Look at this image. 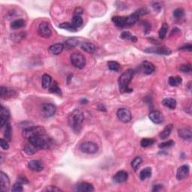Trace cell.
<instances>
[{"label":"cell","mask_w":192,"mask_h":192,"mask_svg":"<svg viewBox=\"0 0 192 192\" xmlns=\"http://www.w3.org/2000/svg\"><path fill=\"white\" fill-rule=\"evenodd\" d=\"M29 143L35 146L39 150L50 149L54 144L52 138L45 134L30 138L29 139Z\"/></svg>","instance_id":"1"},{"label":"cell","mask_w":192,"mask_h":192,"mask_svg":"<svg viewBox=\"0 0 192 192\" xmlns=\"http://www.w3.org/2000/svg\"><path fill=\"white\" fill-rule=\"evenodd\" d=\"M84 116L80 110L76 109L68 117V124L76 133H80L82 128Z\"/></svg>","instance_id":"2"},{"label":"cell","mask_w":192,"mask_h":192,"mask_svg":"<svg viewBox=\"0 0 192 192\" xmlns=\"http://www.w3.org/2000/svg\"><path fill=\"white\" fill-rule=\"evenodd\" d=\"M134 75H135V71L133 69H128L126 71H125L124 73L122 74L120 77H119V80H118L119 89H120L121 92L125 93L133 92V89L129 88L128 85L131 81L132 80Z\"/></svg>","instance_id":"3"},{"label":"cell","mask_w":192,"mask_h":192,"mask_svg":"<svg viewBox=\"0 0 192 192\" xmlns=\"http://www.w3.org/2000/svg\"><path fill=\"white\" fill-rule=\"evenodd\" d=\"M72 65L77 69H82L86 66V57L80 53H74L70 56Z\"/></svg>","instance_id":"4"},{"label":"cell","mask_w":192,"mask_h":192,"mask_svg":"<svg viewBox=\"0 0 192 192\" xmlns=\"http://www.w3.org/2000/svg\"><path fill=\"white\" fill-rule=\"evenodd\" d=\"M44 134H45V129L41 126L29 127L23 131V137L27 139Z\"/></svg>","instance_id":"5"},{"label":"cell","mask_w":192,"mask_h":192,"mask_svg":"<svg viewBox=\"0 0 192 192\" xmlns=\"http://www.w3.org/2000/svg\"><path fill=\"white\" fill-rule=\"evenodd\" d=\"M80 149L81 152L86 154H95L98 152V146L93 142L86 141L83 143L80 146Z\"/></svg>","instance_id":"6"},{"label":"cell","mask_w":192,"mask_h":192,"mask_svg":"<svg viewBox=\"0 0 192 192\" xmlns=\"http://www.w3.org/2000/svg\"><path fill=\"white\" fill-rule=\"evenodd\" d=\"M38 32L41 37L45 38V39L50 38L52 34L50 24L47 22H41L38 28Z\"/></svg>","instance_id":"7"},{"label":"cell","mask_w":192,"mask_h":192,"mask_svg":"<svg viewBox=\"0 0 192 192\" xmlns=\"http://www.w3.org/2000/svg\"><path fill=\"white\" fill-rule=\"evenodd\" d=\"M117 115L118 119L122 122L128 123L132 120V113H131L130 110L126 109V108H120L118 110Z\"/></svg>","instance_id":"8"},{"label":"cell","mask_w":192,"mask_h":192,"mask_svg":"<svg viewBox=\"0 0 192 192\" xmlns=\"http://www.w3.org/2000/svg\"><path fill=\"white\" fill-rule=\"evenodd\" d=\"M41 111H42L44 117L49 118L53 117L56 113V108L53 104H43L41 106Z\"/></svg>","instance_id":"9"},{"label":"cell","mask_w":192,"mask_h":192,"mask_svg":"<svg viewBox=\"0 0 192 192\" xmlns=\"http://www.w3.org/2000/svg\"><path fill=\"white\" fill-rule=\"evenodd\" d=\"M10 187V179L5 173H0V189L2 191H8Z\"/></svg>","instance_id":"10"},{"label":"cell","mask_w":192,"mask_h":192,"mask_svg":"<svg viewBox=\"0 0 192 192\" xmlns=\"http://www.w3.org/2000/svg\"><path fill=\"white\" fill-rule=\"evenodd\" d=\"M189 166L187 164L182 165V166L179 167L177 172H176V179L179 181L183 180L184 179L188 177V176L189 175Z\"/></svg>","instance_id":"11"},{"label":"cell","mask_w":192,"mask_h":192,"mask_svg":"<svg viewBox=\"0 0 192 192\" xmlns=\"http://www.w3.org/2000/svg\"><path fill=\"white\" fill-rule=\"evenodd\" d=\"M145 52L152 53V54H156L159 55H170L171 54V50L166 47H151V48H147L145 50Z\"/></svg>","instance_id":"12"},{"label":"cell","mask_w":192,"mask_h":192,"mask_svg":"<svg viewBox=\"0 0 192 192\" xmlns=\"http://www.w3.org/2000/svg\"><path fill=\"white\" fill-rule=\"evenodd\" d=\"M9 118H10L9 110L6 107H4L3 106H1V109H0V126H5L7 124Z\"/></svg>","instance_id":"13"},{"label":"cell","mask_w":192,"mask_h":192,"mask_svg":"<svg viewBox=\"0 0 192 192\" xmlns=\"http://www.w3.org/2000/svg\"><path fill=\"white\" fill-rule=\"evenodd\" d=\"M149 117L153 122L155 124H161L164 121V117H163L162 113L158 110H153L150 112Z\"/></svg>","instance_id":"14"},{"label":"cell","mask_w":192,"mask_h":192,"mask_svg":"<svg viewBox=\"0 0 192 192\" xmlns=\"http://www.w3.org/2000/svg\"><path fill=\"white\" fill-rule=\"evenodd\" d=\"M28 167L30 170L35 172H41L44 168L43 162L39 160H32L29 162Z\"/></svg>","instance_id":"15"},{"label":"cell","mask_w":192,"mask_h":192,"mask_svg":"<svg viewBox=\"0 0 192 192\" xmlns=\"http://www.w3.org/2000/svg\"><path fill=\"white\" fill-rule=\"evenodd\" d=\"M76 191L80 192H92L94 191V187L89 182H80L76 186Z\"/></svg>","instance_id":"16"},{"label":"cell","mask_w":192,"mask_h":192,"mask_svg":"<svg viewBox=\"0 0 192 192\" xmlns=\"http://www.w3.org/2000/svg\"><path fill=\"white\" fill-rule=\"evenodd\" d=\"M128 174L126 171L120 170L114 175L113 179L116 183H122L128 179Z\"/></svg>","instance_id":"17"},{"label":"cell","mask_w":192,"mask_h":192,"mask_svg":"<svg viewBox=\"0 0 192 192\" xmlns=\"http://www.w3.org/2000/svg\"><path fill=\"white\" fill-rule=\"evenodd\" d=\"M140 68H141L142 71L146 75H151L155 70V65L152 62H147V61L143 62L142 64L140 65Z\"/></svg>","instance_id":"18"},{"label":"cell","mask_w":192,"mask_h":192,"mask_svg":"<svg viewBox=\"0 0 192 192\" xmlns=\"http://www.w3.org/2000/svg\"><path fill=\"white\" fill-rule=\"evenodd\" d=\"M178 134L180 138L184 140H191L192 138V132L190 128H180L178 130Z\"/></svg>","instance_id":"19"},{"label":"cell","mask_w":192,"mask_h":192,"mask_svg":"<svg viewBox=\"0 0 192 192\" xmlns=\"http://www.w3.org/2000/svg\"><path fill=\"white\" fill-rule=\"evenodd\" d=\"M112 21L117 27L122 28L126 26V17L115 16L112 18Z\"/></svg>","instance_id":"20"},{"label":"cell","mask_w":192,"mask_h":192,"mask_svg":"<svg viewBox=\"0 0 192 192\" xmlns=\"http://www.w3.org/2000/svg\"><path fill=\"white\" fill-rule=\"evenodd\" d=\"M63 49H64V44H55L51 45V46L49 47L48 50L51 54L59 55L62 53Z\"/></svg>","instance_id":"21"},{"label":"cell","mask_w":192,"mask_h":192,"mask_svg":"<svg viewBox=\"0 0 192 192\" xmlns=\"http://www.w3.org/2000/svg\"><path fill=\"white\" fill-rule=\"evenodd\" d=\"M162 104L170 110H174L176 107V101L174 98H167L162 101Z\"/></svg>","instance_id":"22"},{"label":"cell","mask_w":192,"mask_h":192,"mask_svg":"<svg viewBox=\"0 0 192 192\" xmlns=\"http://www.w3.org/2000/svg\"><path fill=\"white\" fill-rule=\"evenodd\" d=\"M0 92H1L2 98H11V97L13 96V94L15 95L14 90L4 86H1V90H0Z\"/></svg>","instance_id":"23"},{"label":"cell","mask_w":192,"mask_h":192,"mask_svg":"<svg viewBox=\"0 0 192 192\" xmlns=\"http://www.w3.org/2000/svg\"><path fill=\"white\" fill-rule=\"evenodd\" d=\"M172 130H173V125L172 124L167 125L164 128V130L159 134V138L162 139V140H164V139L167 138L169 136H170Z\"/></svg>","instance_id":"24"},{"label":"cell","mask_w":192,"mask_h":192,"mask_svg":"<svg viewBox=\"0 0 192 192\" xmlns=\"http://www.w3.org/2000/svg\"><path fill=\"white\" fill-rule=\"evenodd\" d=\"M52 83V77L49 75H44L42 76V80H41V86L44 89H48L50 88Z\"/></svg>","instance_id":"25"},{"label":"cell","mask_w":192,"mask_h":192,"mask_svg":"<svg viewBox=\"0 0 192 192\" xmlns=\"http://www.w3.org/2000/svg\"><path fill=\"white\" fill-rule=\"evenodd\" d=\"M152 176V169L150 167H146L142 170L140 173V179L142 181H144L146 179H149Z\"/></svg>","instance_id":"26"},{"label":"cell","mask_w":192,"mask_h":192,"mask_svg":"<svg viewBox=\"0 0 192 192\" xmlns=\"http://www.w3.org/2000/svg\"><path fill=\"white\" fill-rule=\"evenodd\" d=\"M120 38H121V39H124V40H128V41H132V42H134V43H135V42H137V41H138V39H137L136 36L133 35L131 33V32H127V31L122 32Z\"/></svg>","instance_id":"27"},{"label":"cell","mask_w":192,"mask_h":192,"mask_svg":"<svg viewBox=\"0 0 192 192\" xmlns=\"http://www.w3.org/2000/svg\"><path fill=\"white\" fill-rule=\"evenodd\" d=\"M81 48H82V50H83L87 53H89V54H92V53H94L95 50H96V47H95V45L92 43H88V42L83 43L82 44H81Z\"/></svg>","instance_id":"28"},{"label":"cell","mask_w":192,"mask_h":192,"mask_svg":"<svg viewBox=\"0 0 192 192\" xmlns=\"http://www.w3.org/2000/svg\"><path fill=\"white\" fill-rule=\"evenodd\" d=\"M25 20H23V19H18V20H14V21L11 23V28L13 29H19L25 26Z\"/></svg>","instance_id":"29"},{"label":"cell","mask_w":192,"mask_h":192,"mask_svg":"<svg viewBox=\"0 0 192 192\" xmlns=\"http://www.w3.org/2000/svg\"><path fill=\"white\" fill-rule=\"evenodd\" d=\"M182 80L180 77L176 76V77H170L168 80V83L171 86H178L181 84Z\"/></svg>","instance_id":"30"},{"label":"cell","mask_w":192,"mask_h":192,"mask_svg":"<svg viewBox=\"0 0 192 192\" xmlns=\"http://www.w3.org/2000/svg\"><path fill=\"white\" fill-rule=\"evenodd\" d=\"M4 137H5V140H7L8 141H11V137H12V128H11L10 123H7V124L5 125Z\"/></svg>","instance_id":"31"},{"label":"cell","mask_w":192,"mask_h":192,"mask_svg":"<svg viewBox=\"0 0 192 192\" xmlns=\"http://www.w3.org/2000/svg\"><path fill=\"white\" fill-rule=\"evenodd\" d=\"M107 67L110 71H119V70H120L121 66L117 62H115V61H110V62H107Z\"/></svg>","instance_id":"32"},{"label":"cell","mask_w":192,"mask_h":192,"mask_svg":"<svg viewBox=\"0 0 192 192\" xmlns=\"http://www.w3.org/2000/svg\"><path fill=\"white\" fill-rule=\"evenodd\" d=\"M155 143V140L153 138H143L142 139L141 141H140V146L142 147H148V146H152Z\"/></svg>","instance_id":"33"},{"label":"cell","mask_w":192,"mask_h":192,"mask_svg":"<svg viewBox=\"0 0 192 192\" xmlns=\"http://www.w3.org/2000/svg\"><path fill=\"white\" fill-rule=\"evenodd\" d=\"M83 19L80 16H75L72 19V24L75 28H80L83 25Z\"/></svg>","instance_id":"34"},{"label":"cell","mask_w":192,"mask_h":192,"mask_svg":"<svg viewBox=\"0 0 192 192\" xmlns=\"http://www.w3.org/2000/svg\"><path fill=\"white\" fill-rule=\"evenodd\" d=\"M60 28L63 29H66L69 32H76L77 29L75 28L73 26L72 23H62L60 25Z\"/></svg>","instance_id":"35"},{"label":"cell","mask_w":192,"mask_h":192,"mask_svg":"<svg viewBox=\"0 0 192 192\" xmlns=\"http://www.w3.org/2000/svg\"><path fill=\"white\" fill-rule=\"evenodd\" d=\"M38 151H39V149H38L35 146H34L33 145H32L31 143H29L28 145L26 146L25 149H24V152H25L27 155H33V154H35L36 152Z\"/></svg>","instance_id":"36"},{"label":"cell","mask_w":192,"mask_h":192,"mask_svg":"<svg viewBox=\"0 0 192 192\" xmlns=\"http://www.w3.org/2000/svg\"><path fill=\"white\" fill-rule=\"evenodd\" d=\"M167 30H168V25H167V23L162 24V26H161L160 30H159L158 32L159 38H160L161 39H164L167 33Z\"/></svg>","instance_id":"37"},{"label":"cell","mask_w":192,"mask_h":192,"mask_svg":"<svg viewBox=\"0 0 192 192\" xmlns=\"http://www.w3.org/2000/svg\"><path fill=\"white\" fill-rule=\"evenodd\" d=\"M50 92L54 93V94L59 95V96H61V95H62L61 89L60 87H59L58 83L56 82H54L53 84H51V86H50Z\"/></svg>","instance_id":"38"},{"label":"cell","mask_w":192,"mask_h":192,"mask_svg":"<svg viewBox=\"0 0 192 192\" xmlns=\"http://www.w3.org/2000/svg\"><path fill=\"white\" fill-rule=\"evenodd\" d=\"M142 161L143 160L140 157H136L135 158H134V160L132 161V168L134 169V170L136 171L137 170H138L139 166L141 164Z\"/></svg>","instance_id":"39"},{"label":"cell","mask_w":192,"mask_h":192,"mask_svg":"<svg viewBox=\"0 0 192 192\" xmlns=\"http://www.w3.org/2000/svg\"><path fill=\"white\" fill-rule=\"evenodd\" d=\"M184 14H185V11H184V9L182 8H176V10L174 11V17L176 19L182 18V17L184 16Z\"/></svg>","instance_id":"40"},{"label":"cell","mask_w":192,"mask_h":192,"mask_svg":"<svg viewBox=\"0 0 192 192\" xmlns=\"http://www.w3.org/2000/svg\"><path fill=\"white\" fill-rule=\"evenodd\" d=\"M175 144V143L174 140H168V141L164 142V143H161L159 144L158 147L160 148V149H167V148H170L171 146H173Z\"/></svg>","instance_id":"41"},{"label":"cell","mask_w":192,"mask_h":192,"mask_svg":"<svg viewBox=\"0 0 192 192\" xmlns=\"http://www.w3.org/2000/svg\"><path fill=\"white\" fill-rule=\"evenodd\" d=\"M65 46L68 47V48H72V47H75L78 44L79 42L77 39H69L67 41H65Z\"/></svg>","instance_id":"42"},{"label":"cell","mask_w":192,"mask_h":192,"mask_svg":"<svg viewBox=\"0 0 192 192\" xmlns=\"http://www.w3.org/2000/svg\"><path fill=\"white\" fill-rule=\"evenodd\" d=\"M11 191L14 192H22L23 191L22 183H20V182H16V183L14 184V185H13L12 189H11Z\"/></svg>","instance_id":"43"},{"label":"cell","mask_w":192,"mask_h":192,"mask_svg":"<svg viewBox=\"0 0 192 192\" xmlns=\"http://www.w3.org/2000/svg\"><path fill=\"white\" fill-rule=\"evenodd\" d=\"M180 71L185 73H191V66L190 64H184L180 65L179 67Z\"/></svg>","instance_id":"44"},{"label":"cell","mask_w":192,"mask_h":192,"mask_svg":"<svg viewBox=\"0 0 192 192\" xmlns=\"http://www.w3.org/2000/svg\"><path fill=\"white\" fill-rule=\"evenodd\" d=\"M44 191H49V192H57V191H62V189H60V188L56 187V186L54 185H50V186H47L44 190Z\"/></svg>","instance_id":"45"},{"label":"cell","mask_w":192,"mask_h":192,"mask_svg":"<svg viewBox=\"0 0 192 192\" xmlns=\"http://www.w3.org/2000/svg\"><path fill=\"white\" fill-rule=\"evenodd\" d=\"M0 146H1L2 149L7 150L9 149V144L8 143L7 140H4V139H1L0 140Z\"/></svg>","instance_id":"46"},{"label":"cell","mask_w":192,"mask_h":192,"mask_svg":"<svg viewBox=\"0 0 192 192\" xmlns=\"http://www.w3.org/2000/svg\"><path fill=\"white\" fill-rule=\"evenodd\" d=\"M141 23L143 26V31L145 32V33H148V32H150L151 30V25H150L149 23H148L147 21H142Z\"/></svg>","instance_id":"47"},{"label":"cell","mask_w":192,"mask_h":192,"mask_svg":"<svg viewBox=\"0 0 192 192\" xmlns=\"http://www.w3.org/2000/svg\"><path fill=\"white\" fill-rule=\"evenodd\" d=\"M191 48H192V46L191 44H188L184 45V46L179 47V50H189V51H191Z\"/></svg>","instance_id":"48"},{"label":"cell","mask_w":192,"mask_h":192,"mask_svg":"<svg viewBox=\"0 0 192 192\" xmlns=\"http://www.w3.org/2000/svg\"><path fill=\"white\" fill-rule=\"evenodd\" d=\"M75 16H80L81 14H83V10L81 8H77L75 9Z\"/></svg>","instance_id":"49"},{"label":"cell","mask_w":192,"mask_h":192,"mask_svg":"<svg viewBox=\"0 0 192 192\" xmlns=\"http://www.w3.org/2000/svg\"><path fill=\"white\" fill-rule=\"evenodd\" d=\"M153 8L155 9V11H159L160 9L161 8V6L160 5V4H159L158 3H155L153 5Z\"/></svg>","instance_id":"50"},{"label":"cell","mask_w":192,"mask_h":192,"mask_svg":"<svg viewBox=\"0 0 192 192\" xmlns=\"http://www.w3.org/2000/svg\"><path fill=\"white\" fill-rule=\"evenodd\" d=\"M161 189H162V185H154V187L153 189V191H159V190H161Z\"/></svg>","instance_id":"51"},{"label":"cell","mask_w":192,"mask_h":192,"mask_svg":"<svg viewBox=\"0 0 192 192\" xmlns=\"http://www.w3.org/2000/svg\"><path fill=\"white\" fill-rule=\"evenodd\" d=\"M19 182H20V183H28L27 179L25 177H20L19 178Z\"/></svg>","instance_id":"52"},{"label":"cell","mask_w":192,"mask_h":192,"mask_svg":"<svg viewBox=\"0 0 192 192\" xmlns=\"http://www.w3.org/2000/svg\"><path fill=\"white\" fill-rule=\"evenodd\" d=\"M87 102H88V101L86 100V99H83V100L80 101V103L81 104H86Z\"/></svg>","instance_id":"53"}]
</instances>
